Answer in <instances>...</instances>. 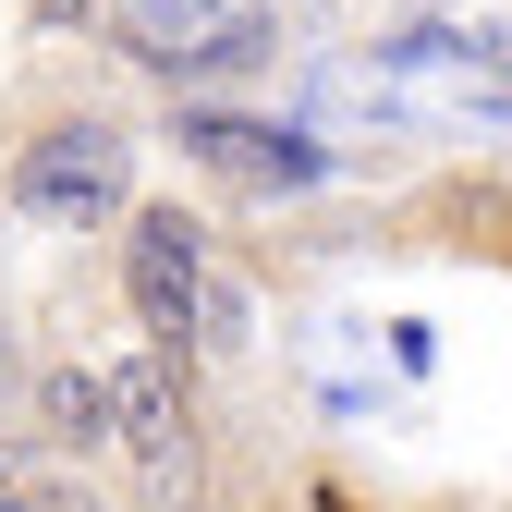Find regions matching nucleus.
Here are the masks:
<instances>
[{
  "label": "nucleus",
  "mask_w": 512,
  "mask_h": 512,
  "mask_svg": "<svg viewBox=\"0 0 512 512\" xmlns=\"http://www.w3.org/2000/svg\"><path fill=\"white\" fill-rule=\"evenodd\" d=\"M37 232H98L135 208V135L110 110H49L37 135L13 147V183H0Z\"/></svg>",
  "instance_id": "obj_1"
},
{
  "label": "nucleus",
  "mask_w": 512,
  "mask_h": 512,
  "mask_svg": "<svg viewBox=\"0 0 512 512\" xmlns=\"http://www.w3.org/2000/svg\"><path fill=\"white\" fill-rule=\"evenodd\" d=\"M135 74H159L171 98H196V86H232L269 61V0H110V25H98Z\"/></svg>",
  "instance_id": "obj_2"
},
{
  "label": "nucleus",
  "mask_w": 512,
  "mask_h": 512,
  "mask_svg": "<svg viewBox=\"0 0 512 512\" xmlns=\"http://www.w3.org/2000/svg\"><path fill=\"white\" fill-rule=\"evenodd\" d=\"M110 452L135 476L147 512H196L208 500V439H196V391H183V354H122L110 366Z\"/></svg>",
  "instance_id": "obj_3"
},
{
  "label": "nucleus",
  "mask_w": 512,
  "mask_h": 512,
  "mask_svg": "<svg viewBox=\"0 0 512 512\" xmlns=\"http://www.w3.org/2000/svg\"><path fill=\"white\" fill-rule=\"evenodd\" d=\"M171 147L196 159L208 183H232V196H317V183H330V135L269 122V110H220L208 86L171 98Z\"/></svg>",
  "instance_id": "obj_4"
},
{
  "label": "nucleus",
  "mask_w": 512,
  "mask_h": 512,
  "mask_svg": "<svg viewBox=\"0 0 512 512\" xmlns=\"http://www.w3.org/2000/svg\"><path fill=\"white\" fill-rule=\"evenodd\" d=\"M196 281H208V220L196 208H122V305L183 366H196Z\"/></svg>",
  "instance_id": "obj_5"
},
{
  "label": "nucleus",
  "mask_w": 512,
  "mask_h": 512,
  "mask_svg": "<svg viewBox=\"0 0 512 512\" xmlns=\"http://www.w3.org/2000/svg\"><path fill=\"white\" fill-rule=\"evenodd\" d=\"M49 452H110V366H37L25 378Z\"/></svg>",
  "instance_id": "obj_6"
},
{
  "label": "nucleus",
  "mask_w": 512,
  "mask_h": 512,
  "mask_svg": "<svg viewBox=\"0 0 512 512\" xmlns=\"http://www.w3.org/2000/svg\"><path fill=\"white\" fill-rule=\"evenodd\" d=\"M244 317H256L244 281H196V354H232V342H244Z\"/></svg>",
  "instance_id": "obj_7"
},
{
  "label": "nucleus",
  "mask_w": 512,
  "mask_h": 512,
  "mask_svg": "<svg viewBox=\"0 0 512 512\" xmlns=\"http://www.w3.org/2000/svg\"><path fill=\"white\" fill-rule=\"evenodd\" d=\"M110 0H37V37H98Z\"/></svg>",
  "instance_id": "obj_8"
},
{
  "label": "nucleus",
  "mask_w": 512,
  "mask_h": 512,
  "mask_svg": "<svg viewBox=\"0 0 512 512\" xmlns=\"http://www.w3.org/2000/svg\"><path fill=\"white\" fill-rule=\"evenodd\" d=\"M427 354H439V342H427V317H391V366H403V378H427Z\"/></svg>",
  "instance_id": "obj_9"
},
{
  "label": "nucleus",
  "mask_w": 512,
  "mask_h": 512,
  "mask_svg": "<svg viewBox=\"0 0 512 512\" xmlns=\"http://www.w3.org/2000/svg\"><path fill=\"white\" fill-rule=\"evenodd\" d=\"M0 512H49V500H37V488H25L13 464H0Z\"/></svg>",
  "instance_id": "obj_10"
},
{
  "label": "nucleus",
  "mask_w": 512,
  "mask_h": 512,
  "mask_svg": "<svg viewBox=\"0 0 512 512\" xmlns=\"http://www.w3.org/2000/svg\"><path fill=\"white\" fill-rule=\"evenodd\" d=\"M476 110H488V122H512V86H488V98H476Z\"/></svg>",
  "instance_id": "obj_11"
},
{
  "label": "nucleus",
  "mask_w": 512,
  "mask_h": 512,
  "mask_svg": "<svg viewBox=\"0 0 512 512\" xmlns=\"http://www.w3.org/2000/svg\"><path fill=\"white\" fill-rule=\"evenodd\" d=\"M13 391H25V378H13V342H0V403H13Z\"/></svg>",
  "instance_id": "obj_12"
}]
</instances>
